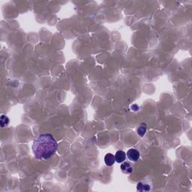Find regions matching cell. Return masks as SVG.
Listing matches in <instances>:
<instances>
[{
  "label": "cell",
  "instance_id": "ba28073f",
  "mask_svg": "<svg viewBox=\"0 0 192 192\" xmlns=\"http://www.w3.org/2000/svg\"><path fill=\"white\" fill-rule=\"evenodd\" d=\"M137 190L140 191H148L150 190L149 185H146V184H143L142 182L137 184Z\"/></svg>",
  "mask_w": 192,
  "mask_h": 192
},
{
  "label": "cell",
  "instance_id": "7a4b0ae2",
  "mask_svg": "<svg viewBox=\"0 0 192 192\" xmlns=\"http://www.w3.org/2000/svg\"><path fill=\"white\" fill-rule=\"evenodd\" d=\"M127 157L128 158L130 161L131 162H137L140 158V152L136 149H130L126 153Z\"/></svg>",
  "mask_w": 192,
  "mask_h": 192
},
{
  "label": "cell",
  "instance_id": "3957f363",
  "mask_svg": "<svg viewBox=\"0 0 192 192\" xmlns=\"http://www.w3.org/2000/svg\"><path fill=\"white\" fill-rule=\"evenodd\" d=\"M114 156H115L116 162H117V163L119 164L122 163V162H125V159H126V153H125V152L122 151V150L117 151Z\"/></svg>",
  "mask_w": 192,
  "mask_h": 192
},
{
  "label": "cell",
  "instance_id": "52a82bcc",
  "mask_svg": "<svg viewBox=\"0 0 192 192\" xmlns=\"http://www.w3.org/2000/svg\"><path fill=\"white\" fill-rule=\"evenodd\" d=\"M146 125L145 123H142L141 125L139 126L138 129H137V134L140 136V137H143L144 134H146Z\"/></svg>",
  "mask_w": 192,
  "mask_h": 192
},
{
  "label": "cell",
  "instance_id": "8992f818",
  "mask_svg": "<svg viewBox=\"0 0 192 192\" xmlns=\"http://www.w3.org/2000/svg\"><path fill=\"white\" fill-rule=\"evenodd\" d=\"M9 118L8 117L5 115H2L0 117V123H1L2 128H4V127L7 126L9 124Z\"/></svg>",
  "mask_w": 192,
  "mask_h": 192
},
{
  "label": "cell",
  "instance_id": "6da1fadb",
  "mask_svg": "<svg viewBox=\"0 0 192 192\" xmlns=\"http://www.w3.org/2000/svg\"><path fill=\"white\" fill-rule=\"evenodd\" d=\"M58 143L52 134H42L34 140L32 149L36 159H48L55 155Z\"/></svg>",
  "mask_w": 192,
  "mask_h": 192
},
{
  "label": "cell",
  "instance_id": "5b68a950",
  "mask_svg": "<svg viewBox=\"0 0 192 192\" xmlns=\"http://www.w3.org/2000/svg\"><path fill=\"white\" fill-rule=\"evenodd\" d=\"M121 170L122 173H126V174H130L133 172V168L128 162H124L121 165Z\"/></svg>",
  "mask_w": 192,
  "mask_h": 192
},
{
  "label": "cell",
  "instance_id": "277c9868",
  "mask_svg": "<svg viewBox=\"0 0 192 192\" xmlns=\"http://www.w3.org/2000/svg\"><path fill=\"white\" fill-rule=\"evenodd\" d=\"M104 162L107 166H112L116 162L115 156L112 153H107L104 157Z\"/></svg>",
  "mask_w": 192,
  "mask_h": 192
}]
</instances>
